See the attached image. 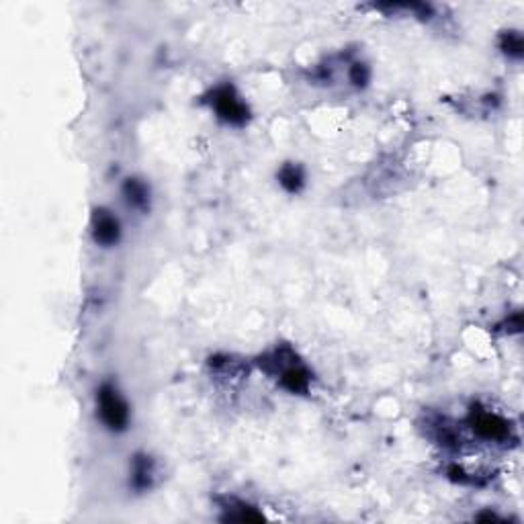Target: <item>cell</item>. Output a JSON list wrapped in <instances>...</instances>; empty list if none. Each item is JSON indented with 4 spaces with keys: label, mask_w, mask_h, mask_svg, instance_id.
I'll return each mask as SVG.
<instances>
[{
    "label": "cell",
    "mask_w": 524,
    "mask_h": 524,
    "mask_svg": "<svg viewBox=\"0 0 524 524\" xmlns=\"http://www.w3.org/2000/svg\"><path fill=\"white\" fill-rule=\"evenodd\" d=\"M152 478H154V463L150 457L146 455H137L135 463H133V485L137 489H146L152 485Z\"/></svg>",
    "instance_id": "obj_5"
},
{
    "label": "cell",
    "mask_w": 524,
    "mask_h": 524,
    "mask_svg": "<svg viewBox=\"0 0 524 524\" xmlns=\"http://www.w3.org/2000/svg\"><path fill=\"white\" fill-rule=\"evenodd\" d=\"M211 107L216 109L218 117L232 125H244L248 121V107L238 98L232 87H219L211 92Z\"/></svg>",
    "instance_id": "obj_2"
},
{
    "label": "cell",
    "mask_w": 524,
    "mask_h": 524,
    "mask_svg": "<svg viewBox=\"0 0 524 524\" xmlns=\"http://www.w3.org/2000/svg\"><path fill=\"white\" fill-rule=\"evenodd\" d=\"M350 80H352L356 87H365L367 80H369V70H367V66H365V64H354V66L350 68Z\"/></svg>",
    "instance_id": "obj_9"
},
{
    "label": "cell",
    "mask_w": 524,
    "mask_h": 524,
    "mask_svg": "<svg viewBox=\"0 0 524 524\" xmlns=\"http://www.w3.org/2000/svg\"><path fill=\"white\" fill-rule=\"evenodd\" d=\"M98 412H101L103 422L111 430H123L130 422L128 403L123 401L119 392L111 385H103L98 390Z\"/></svg>",
    "instance_id": "obj_1"
},
{
    "label": "cell",
    "mask_w": 524,
    "mask_h": 524,
    "mask_svg": "<svg viewBox=\"0 0 524 524\" xmlns=\"http://www.w3.org/2000/svg\"><path fill=\"white\" fill-rule=\"evenodd\" d=\"M123 193H125L130 205H133V207H146L148 205V189L139 180L130 178L125 182V186H123Z\"/></svg>",
    "instance_id": "obj_8"
},
{
    "label": "cell",
    "mask_w": 524,
    "mask_h": 524,
    "mask_svg": "<svg viewBox=\"0 0 524 524\" xmlns=\"http://www.w3.org/2000/svg\"><path fill=\"white\" fill-rule=\"evenodd\" d=\"M279 182L289 191V193H297L304 186V173L299 171V166L295 164H285L279 173Z\"/></svg>",
    "instance_id": "obj_6"
},
{
    "label": "cell",
    "mask_w": 524,
    "mask_h": 524,
    "mask_svg": "<svg viewBox=\"0 0 524 524\" xmlns=\"http://www.w3.org/2000/svg\"><path fill=\"white\" fill-rule=\"evenodd\" d=\"M469 424L471 428L485 440H496V442H504L510 438V424L500 418L498 414L485 412L481 408H473L469 414Z\"/></svg>",
    "instance_id": "obj_3"
},
{
    "label": "cell",
    "mask_w": 524,
    "mask_h": 524,
    "mask_svg": "<svg viewBox=\"0 0 524 524\" xmlns=\"http://www.w3.org/2000/svg\"><path fill=\"white\" fill-rule=\"evenodd\" d=\"M92 234H94L96 244L113 246V244H117L119 234H121L119 221L113 218L109 211L98 209V211H94V218H92Z\"/></svg>",
    "instance_id": "obj_4"
},
{
    "label": "cell",
    "mask_w": 524,
    "mask_h": 524,
    "mask_svg": "<svg viewBox=\"0 0 524 524\" xmlns=\"http://www.w3.org/2000/svg\"><path fill=\"white\" fill-rule=\"evenodd\" d=\"M500 47H502V51L508 53L510 58L521 60L524 55L523 35H521L518 31H506V33L500 37Z\"/></svg>",
    "instance_id": "obj_7"
}]
</instances>
